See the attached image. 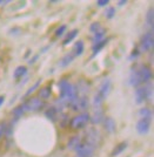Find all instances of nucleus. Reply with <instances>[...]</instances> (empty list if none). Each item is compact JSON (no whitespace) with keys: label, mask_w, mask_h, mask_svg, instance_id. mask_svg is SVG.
Instances as JSON below:
<instances>
[{"label":"nucleus","mask_w":154,"mask_h":157,"mask_svg":"<svg viewBox=\"0 0 154 157\" xmlns=\"http://www.w3.org/2000/svg\"><path fill=\"white\" fill-rule=\"evenodd\" d=\"M89 122V114L88 113H80L79 115L74 116L69 122H68V125L71 129L73 130H80L82 128H85L87 123Z\"/></svg>","instance_id":"1"},{"label":"nucleus","mask_w":154,"mask_h":157,"mask_svg":"<svg viewBox=\"0 0 154 157\" xmlns=\"http://www.w3.org/2000/svg\"><path fill=\"white\" fill-rule=\"evenodd\" d=\"M45 105V102L40 100L38 96H31L26 102L22 105L25 111H38L42 109Z\"/></svg>","instance_id":"2"},{"label":"nucleus","mask_w":154,"mask_h":157,"mask_svg":"<svg viewBox=\"0 0 154 157\" xmlns=\"http://www.w3.org/2000/svg\"><path fill=\"white\" fill-rule=\"evenodd\" d=\"M85 140H86L85 143L92 145L93 148H97L100 144V132L98 129L92 127V128L87 129L85 132Z\"/></svg>","instance_id":"3"},{"label":"nucleus","mask_w":154,"mask_h":157,"mask_svg":"<svg viewBox=\"0 0 154 157\" xmlns=\"http://www.w3.org/2000/svg\"><path fill=\"white\" fill-rule=\"evenodd\" d=\"M88 107H89V101L87 96H78L72 103H69V108L73 111L85 113Z\"/></svg>","instance_id":"4"},{"label":"nucleus","mask_w":154,"mask_h":157,"mask_svg":"<svg viewBox=\"0 0 154 157\" xmlns=\"http://www.w3.org/2000/svg\"><path fill=\"white\" fill-rule=\"evenodd\" d=\"M154 46V38H153V29L149 32H146L140 40V52H148L151 51Z\"/></svg>","instance_id":"5"},{"label":"nucleus","mask_w":154,"mask_h":157,"mask_svg":"<svg viewBox=\"0 0 154 157\" xmlns=\"http://www.w3.org/2000/svg\"><path fill=\"white\" fill-rule=\"evenodd\" d=\"M74 150H75V154L78 157H92L95 148L87 143H80Z\"/></svg>","instance_id":"6"},{"label":"nucleus","mask_w":154,"mask_h":157,"mask_svg":"<svg viewBox=\"0 0 154 157\" xmlns=\"http://www.w3.org/2000/svg\"><path fill=\"white\" fill-rule=\"evenodd\" d=\"M138 68V73H139V76H140L141 83H147L151 81L152 78V71L151 68L146 65H140L136 67Z\"/></svg>","instance_id":"7"},{"label":"nucleus","mask_w":154,"mask_h":157,"mask_svg":"<svg viewBox=\"0 0 154 157\" xmlns=\"http://www.w3.org/2000/svg\"><path fill=\"white\" fill-rule=\"evenodd\" d=\"M69 87H71V83L67 81L66 78H62V80L59 81V92H60L59 100L62 101V102H65V98H66L67 93H68V90H69ZM65 103H66V102H65Z\"/></svg>","instance_id":"8"},{"label":"nucleus","mask_w":154,"mask_h":157,"mask_svg":"<svg viewBox=\"0 0 154 157\" xmlns=\"http://www.w3.org/2000/svg\"><path fill=\"white\" fill-rule=\"evenodd\" d=\"M146 98H147V88L144 86H139L135 89V102L140 105L144 101H146Z\"/></svg>","instance_id":"9"},{"label":"nucleus","mask_w":154,"mask_h":157,"mask_svg":"<svg viewBox=\"0 0 154 157\" xmlns=\"http://www.w3.org/2000/svg\"><path fill=\"white\" fill-rule=\"evenodd\" d=\"M109 90H111V80L109 78H105L102 82H101L100 87H99V90L98 93L100 94L102 98L105 100V98L108 96V94H109Z\"/></svg>","instance_id":"10"},{"label":"nucleus","mask_w":154,"mask_h":157,"mask_svg":"<svg viewBox=\"0 0 154 157\" xmlns=\"http://www.w3.org/2000/svg\"><path fill=\"white\" fill-rule=\"evenodd\" d=\"M89 121L93 124H99V123H101L104 121V110H102V108L94 109L93 114L89 115Z\"/></svg>","instance_id":"11"},{"label":"nucleus","mask_w":154,"mask_h":157,"mask_svg":"<svg viewBox=\"0 0 154 157\" xmlns=\"http://www.w3.org/2000/svg\"><path fill=\"white\" fill-rule=\"evenodd\" d=\"M128 81H129V85L133 86V87H139L141 85V80H140V76H139V73H138V68L136 67L132 68Z\"/></svg>","instance_id":"12"},{"label":"nucleus","mask_w":154,"mask_h":157,"mask_svg":"<svg viewBox=\"0 0 154 157\" xmlns=\"http://www.w3.org/2000/svg\"><path fill=\"white\" fill-rule=\"evenodd\" d=\"M136 131L140 134V135H145L147 134L149 130V121L148 120H139L136 122Z\"/></svg>","instance_id":"13"},{"label":"nucleus","mask_w":154,"mask_h":157,"mask_svg":"<svg viewBox=\"0 0 154 157\" xmlns=\"http://www.w3.org/2000/svg\"><path fill=\"white\" fill-rule=\"evenodd\" d=\"M75 88H77V93L81 94L80 96H86V94L89 92V85L85 80H80L78 82V85L75 86Z\"/></svg>","instance_id":"14"},{"label":"nucleus","mask_w":154,"mask_h":157,"mask_svg":"<svg viewBox=\"0 0 154 157\" xmlns=\"http://www.w3.org/2000/svg\"><path fill=\"white\" fill-rule=\"evenodd\" d=\"M51 95H52V89L49 86H45V87H40V89L38 90V98L45 101V100H48L51 98Z\"/></svg>","instance_id":"15"},{"label":"nucleus","mask_w":154,"mask_h":157,"mask_svg":"<svg viewBox=\"0 0 154 157\" xmlns=\"http://www.w3.org/2000/svg\"><path fill=\"white\" fill-rule=\"evenodd\" d=\"M84 51H85V44H84L82 40H79V41H77V42L74 44L72 53H73L74 56H75V55L79 56V55H81V54L84 53Z\"/></svg>","instance_id":"16"},{"label":"nucleus","mask_w":154,"mask_h":157,"mask_svg":"<svg viewBox=\"0 0 154 157\" xmlns=\"http://www.w3.org/2000/svg\"><path fill=\"white\" fill-rule=\"evenodd\" d=\"M80 143H81V136L80 135H75V136H72V137L68 140V142H67V148L71 149V150H74Z\"/></svg>","instance_id":"17"},{"label":"nucleus","mask_w":154,"mask_h":157,"mask_svg":"<svg viewBox=\"0 0 154 157\" xmlns=\"http://www.w3.org/2000/svg\"><path fill=\"white\" fill-rule=\"evenodd\" d=\"M104 128L107 132H114L115 131V122L112 117H106L104 118Z\"/></svg>","instance_id":"18"},{"label":"nucleus","mask_w":154,"mask_h":157,"mask_svg":"<svg viewBox=\"0 0 154 157\" xmlns=\"http://www.w3.org/2000/svg\"><path fill=\"white\" fill-rule=\"evenodd\" d=\"M153 116V113H152V109L148 108V107H145V108H141L139 110V117L140 120H151Z\"/></svg>","instance_id":"19"},{"label":"nucleus","mask_w":154,"mask_h":157,"mask_svg":"<svg viewBox=\"0 0 154 157\" xmlns=\"http://www.w3.org/2000/svg\"><path fill=\"white\" fill-rule=\"evenodd\" d=\"M27 74V68L25 66H18L15 69H14V73H13V78L15 80H19L20 78H22L24 75H26Z\"/></svg>","instance_id":"20"},{"label":"nucleus","mask_w":154,"mask_h":157,"mask_svg":"<svg viewBox=\"0 0 154 157\" xmlns=\"http://www.w3.org/2000/svg\"><path fill=\"white\" fill-rule=\"evenodd\" d=\"M73 60H74L73 53H72V52L67 53L66 55H65V56L61 59L60 62H59V66H60V67H67L69 63H72V62H73Z\"/></svg>","instance_id":"21"},{"label":"nucleus","mask_w":154,"mask_h":157,"mask_svg":"<svg viewBox=\"0 0 154 157\" xmlns=\"http://www.w3.org/2000/svg\"><path fill=\"white\" fill-rule=\"evenodd\" d=\"M78 33H79L78 29H73V31H71V32L68 33V34L66 35V38L64 39V42H62V44H64V46H67L71 41H73V40L75 39V36L78 35Z\"/></svg>","instance_id":"22"},{"label":"nucleus","mask_w":154,"mask_h":157,"mask_svg":"<svg viewBox=\"0 0 154 157\" xmlns=\"http://www.w3.org/2000/svg\"><path fill=\"white\" fill-rule=\"evenodd\" d=\"M57 114H58V111H57V109L54 108L53 105L49 107V108L45 111V116H46L48 120H51V121H55V120H57Z\"/></svg>","instance_id":"23"},{"label":"nucleus","mask_w":154,"mask_h":157,"mask_svg":"<svg viewBox=\"0 0 154 157\" xmlns=\"http://www.w3.org/2000/svg\"><path fill=\"white\" fill-rule=\"evenodd\" d=\"M107 42H108V39H106V38H105V39H102L101 41H99V42L94 44V45H93V54H94V55H95L97 53L100 52L101 49L105 47V45H106Z\"/></svg>","instance_id":"24"},{"label":"nucleus","mask_w":154,"mask_h":157,"mask_svg":"<svg viewBox=\"0 0 154 157\" xmlns=\"http://www.w3.org/2000/svg\"><path fill=\"white\" fill-rule=\"evenodd\" d=\"M102 102H104V98H102V96H101L99 93L97 92L95 93V95H94V98H93V108L94 109L101 108Z\"/></svg>","instance_id":"25"},{"label":"nucleus","mask_w":154,"mask_h":157,"mask_svg":"<svg viewBox=\"0 0 154 157\" xmlns=\"http://www.w3.org/2000/svg\"><path fill=\"white\" fill-rule=\"evenodd\" d=\"M105 35H106V29H105V28H100L98 32L94 34L93 44H97V42L101 41L102 39H105Z\"/></svg>","instance_id":"26"},{"label":"nucleus","mask_w":154,"mask_h":157,"mask_svg":"<svg viewBox=\"0 0 154 157\" xmlns=\"http://www.w3.org/2000/svg\"><path fill=\"white\" fill-rule=\"evenodd\" d=\"M24 113H25L24 107H22V105H18V107H15V108H13L12 115H13V117H15V120H18V118H20L21 116H24Z\"/></svg>","instance_id":"27"},{"label":"nucleus","mask_w":154,"mask_h":157,"mask_svg":"<svg viewBox=\"0 0 154 157\" xmlns=\"http://www.w3.org/2000/svg\"><path fill=\"white\" fill-rule=\"evenodd\" d=\"M127 144L128 143H126V142H122V143L118 144V145L113 149V151H112V156L114 157V156H116V155H119V154H121L122 151L127 148Z\"/></svg>","instance_id":"28"},{"label":"nucleus","mask_w":154,"mask_h":157,"mask_svg":"<svg viewBox=\"0 0 154 157\" xmlns=\"http://www.w3.org/2000/svg\"><path fill=\"white\" fill-rule=\"evenodd\" d=\"M146 24L151 28H153V8L152 7L148 10L147 13H146Z\"/></svg>","instance_id":"29"},{"label":"nucleus","mask_w":154,"mask_h":157,"mask_svg":"<svg viewBox=\"0 0 154 157\" xmlns=\"http://www.w3.org/2000/svg\"><path fill=\"white\" fill-rule=\"evenodd\" d=\"M66 29H67L66 25H61L60 27H58V28H57V31H55V33H54V35H55L57 38H59V36H61L64 33L66 32Z\"/></svg>","instance_id":"30"},{"label":"nucleus","mask_w":154,"mask_h":157,"mask_svg":"<svg viewBox=\"0 0 154 157\" xmlns=\"http://www.w3.org/2000/svg\"><path fill=\"white\" fill-rule=\"evenodd\" d=\"M101 28V25L100 22H93L91 26H89V32L93 33V34H95V33L98 32L99 29Z\"/></svg>","instance_id":"31"},{"label":"nucleus","mask_w":154,"mask_h":157,"mask_svg":"<svg viewBox=\"0 0 154 157\" xmlns=\"http://www.w3.org/2000/svg\"><path fill=\"white\" fill-rule=\"evenodd\" d=\"M40 82H41V80H38V81H37V82H35V83H34V85L32 86V87H31L28 90H27V93H26V95H25V96H30V95H31V94H32V93H33L34 90H35V89L39 87V86H40Z\"/></svg>","instance_id":"32"},{"label":"nucleus","mask_w":154,"mask_h":157,"mask_svg":"<svg viewBox=\"0 0 154 157\" xmlns=\"http://www.w3.org/2000/svg\"><path fill=\"white\" fill-rule=\"evenodd\" d=\"M114 15H115V8L114 7H108L107 11H106V18L107 19H112Z\"/></svg>","instance_id":"33"},{"label":"nucleus","mask_w":154,"mask_h":157,"mask_svg":"<svg viewBox=\"0 0 154 157\" xmlns=\"http://www.w3.org/2000/svg\"><path fill=\"white\" fill-rule=\"evenodd\" d=\"M6 129H7V123H6V122H0V138L5 136Z\"/></svg>","instance_id":"34"},{"label":"nucleus","mask_w":154,"mask_h":157,"mask_svg":"<svg viewBox=\"0 0 154 157\" xmlns=\"http://www.w3.org/2000/svg\"><path fill=\"white\" fill-rule=\"evenodd\" d=\"M139 55H140V51H139V49H134L133 52H132V54H131V58H129V59L133 60L134 58H138Z\"/></svg>","instance_id":"35"},{"label":"nucleus","mask_w":154,"mask_h":157,"mask_svg":"<svg viewBox=\"0 0 154 157\" xmlns=\"http://www.w3.org/2000/svg\"><path fill=\"white\" fill-rule=\"evenodd\" d=\"M107 4H109V1H108V0H98V1H97V5H98V6H100V7L106 6Z\"/></svg>","instance_id":"36"},{"label":"nucleus","mask_w":154,"mask_h":157,"mask_svg":"<svg viewBox=\"0 0 154 157\" xmlns=\"http://www.w3.org/2000/svg\"><path fill=\"white\" fill-rule=\"evenodd\" d=\"M118 4H119V6H122V5H125V4H127V0H122V1H119Z\"/></svg>","instance_id":"37"},{"label":"nucleus","mask_w":154,"mask_h":157,"mask_svg":"<svg viewBox=\"0 0 154 157\" xmlns=\"http://www.w3.org/2000/svg\"><path fill=\"white\" fill-rule=\"evenodd\" d=\"M4 101H5V96H0V107L2 105V103H4Z\"/></svg>","instance_id":"38"},{"label":"nucleus","mask_w":154,"mask_h":157,"mask_svg":"<svg viewBox=\"0 0 154 157\" xmlns=\"http://www.w3.org/2000/svg\"><path fill=\"white\" fill-rule=\"evenodd\" d=\"M67 118V115H64V120H66ZM60 127H62V128H64V121H62V122H60Z\"/></svg>","instance_id":"39"},{"label":"nucleus","mask_w":154,"mask_h":157,"mask_svg":"<svg viewBox=\"0 0 154 157\" xmlns=\"http://www.w3.org/2000/svg\"><path fill=\"white\" fill-rule=\"evenodd\" d=\"M7 2H10V1H4V0H0V5H1V4H7Z\"/></svg>","instance_id":"40"}]
</instances>
